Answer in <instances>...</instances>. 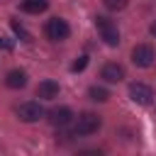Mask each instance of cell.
<instances>
[{
  "label": "cell",
  "instance_id": "cell-1",
  "mask_svg": "<svg viewBox=\"0 0 156 156\" xmlns=\"http://www.w3.org/2000/svg\"><path fill=\"white\" fill-rule=\"evenodd\" d=\"M95 27H98V32H100V39H102L107 46H117V44H119V32H117V27H115L112 20H107V17H95Z\"/></svg>",
  "mask_w": 156,
  "mask_h": 156
},
{
  "label": "cell",
  "instance_id": "cell-2",
  "mask_svg": "<svg viewBox=\"0 0 156 156\" xmlns=\"http://www.w3.org/2000/svg\"><path fill=\"white\" fill-rule=\"evenodd\" d=\"M100 117L95 115V112H83L80 117H78V122H76V127H73V134L78 136H88V134H95L98 129H100Z\"/></svg>",
  "mask_w": 156,
  "mask_h": 156
},
{
  "label": "cell",
  "instance_id": "cell-3",
  "mask_svg": "<svg viewBox=\"0 0 156 156\" xmlns=\"http://www.w3.org/2000/svg\"><path fill=\"white\" fill-rule=\"evenodd\" d=\"M46 37L51 39V41H63V39H68V34H71V27L66 24V20H61V17H51L49 22H46Z\"/></svg>",
  "mask_w": 156,
  "mask_h": 156
},
{
  "label": "cell",
  "instance_id": "cell-4",
  "mask_svg": "<svg viewBox=\"0 0 156 156\" xmlns=\"http://www.w3.org/2000/svg\"><path fill=\"white\" fill-rule=\"evenodd\" d=\"M154 58H156V54H154V46L151 44H136L132 49V61L139 68H149L154 63Z\"/></svg>",
  "mask_w": 156,
  "mask_h": 156
},
{
  "label": "cell",
  "instance_id": "cell-5",
  "mask_svg": "<svg viewBox=\"0 0 156 156\" xmlns=\"http://www.w3.org/2000/svg\"><path fill=\"white\" fill-rule=\"evenodd\" d=\"M129 98L136 105H151L154 102V90L146 83H132L129 85Z\"/></svg>",
  "mask_w": 156,
  "mask_h": 156
},
{
  "label": "cell",
  "instance_id": "cell-6",
  "mask_svg": "<svg viewBox=\"0 0 156 156\" xmlns=\"http://www.w3.org/2000/svg\"><path fill=\"white\" fill-rule=\"evenodd\" d=\"M17 117L22 119V122H37L39 117H44V110H41V105L39 102H22L20 107H17Z\"/></svg>",
  "mask_w": 156,
  "mask_h": 156
},
{
  "label": "cell",
  "instance_id": "cell-7",
  "mask_svg": "<svg viewBox=\"0 0 156 156\" xmlns=\"http://www.w3.org/2000/svg\"><path fill=\"white\" fill-rule=\"evenodd\" d=\"M71 119H73L71 107H54V110L49 112V122H51L54 127H66V124H71Z\"/></svg>",
  "mask_w": 156,
  "mask_h": 156
},
{
  "label": "cell",
  "instance_id": "cell-8",
  "mask_svg": "<svg viewBox=\"0 0 156 156\" xmlns=\"http://www.w3.org/2000/svg\"><path fill=\"white\" fill-rule=\"evenodd\" d=\"M100 78H105L107 83H119L124 78V68L119 63H105L102 71H100Z\"/></svg>",
  "mask_w": 156,
  "mask_h": 156
},
{
  "label": "cell",
  "instance_id": "cell-9",
  "mask_svg": "<svg viewBox=\"0 0 156 156\" xmlns=\"http://www.w3.org/2000/svg\"><path fill=\"white\" fill-rule=\"evenodd\" d=\"M58 83L56 80H41L39 85H37V98H41V100H54V98H58Z\"/></svg>",
  "mask_w": 156,
  "mask_h": 156
},
{
  "label": "cell",
  "instance_id": "cell-10",
  "mask_svg": "<svg viewBox=\"0 0 156 156\" xmlns=\"http://www.w3.org/2000/svg\"><path fill=\"white\" fill-rule=\"evenodd\" d=\"M5 83H7V88L20 90V88H24V85H27V73H24V71H20V68H15V71H10V73H7Z\"/></svg>",
  "mask_w": 156,
  "mask_h": 156
},
{
  "label": "cell",
  "instance_id": "cell-11",
  "mask_svg": "<svg viewBox=\"0 0 156 156\" xmlns=\"http://www.w3.org/2000/svg\"><path fill=\"white\" fill-rule=\"evenodd\" d=\"M24 12H29V15H39V12H44L46 7H49V2L46 0H22V5H20Z\"/></svg>",
  "mask_w": 156,
  "mask_h": 156
},
{
  "label": "cell",
  "instance_id": "cell-12",
  "mask_svg": "<svg viewBox=\"0 0 156 156\" xmlns=\"http://www.w3.org/2000/svg\"><path fill=\"white\" fill-rule=\"evenodd\" d=\"M88 95H90V100H95V102H105V100L110 98V93H107L102 85H90V88H88Z\"/></svg>",
  "mask_w": 156,
  "mask_h": 156
},
{
  "label": "cell",
  "instance_id": "cell-13",
  "mask_svg": "<svg viewBox=\"0 0 156 156\" xmlns=\"http://www.w3.org/2000/svg\"><path fill=\"white\" fill-rule=\"evenodd\" d=\"M10 24H12V32H15V34H17L22 41H32V34H29V32H27V29H24V27L17 22V20H12Z\"/></svg>",
  "mask_w": 156,
  "mask_h": 156
},
{
  "label": "cell",
  "instance_id": "cell-14",
  "mask_svg": "<svg viewBox=\"0 0 156 156\" xmlns=\"http://www.w3.org/2000/svg\"><path fill=\"white\" fill-rule=\"evenodd\" d=\"M107 10H124L127 7V0H102Z\"/></svg>",
  "mask_w": 156,
  "mask_h": 156
},
{
  "label": "cell",
  "instance_id": "cell-15",
  "mask_svg": "<svg viewBox=\"0 0 156 156\" xmlns=\"http://www.w3.org/2000/svg\"><path fill=\"white\" fill-rule=\"evenodd\" d=\"M88 66V56H78L76 61H73V66H71V71H83Z\"/></svg>",
  "mask_w": 156,
  "mask_h": 156
},
{
  "label": "cell",
  "instance_id": "cell-16",
  "mask_svg": "<svg viewBox=\"0 0 156 156\" xmlns=\"http://www.w3.org/2000/svg\"><path fill=\"white\" fill-rule=\"evenodd\" d=\"M0 46H2V49H12V41H7V39L0 37Z\"/></svg>",
  "mask_w": 156,
  "mask_h": 156
},
{
  "label": "cell",
  "instance_id": "cell-17",
  "mask_svg": "<svg viewBox=\"0 0 156 156\" xmlns=\"http://www.w3.org/2000/svg\"><path fill=\"white\" fill-rule=\"evenodd\" d=\"M151 34H154V37H156V22H154V24H151Z\"/></svg>",
  "mask_w": 156,
  "mask_h": 156
}]
</instances>
